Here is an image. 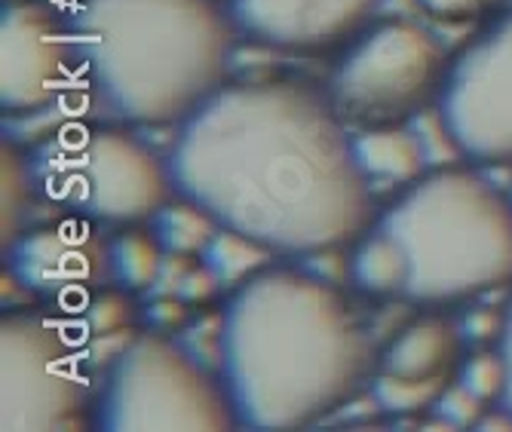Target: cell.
<instances>
[{
	"instance_id": "1",
	"label": "cell",
	"mask_w": 512,
	"mask_h": 432,
	"mask_svg": "<svg viewBox=\"0 0 512 432\" xmlns=\"http://www.w3.org/2000/svg\"><path fill=\"white\" fill-rule=\"evenodd\" d=\"M175 194L270 252H332L371 218V190L338 108L292 80L224 83L181 120Z\"/></svg>"
},
{
	"instance_id": "2",
	"label": "cell",
	"mask_w": 512,
	"mask_h": 432,
	"mask_svg": "<svg viewBox=\"0 0 512 432\" xmlns=\"http://www.w3.org/2000/svg\"><path fill=\"white\" fill-rule=\"evenodd\" d=\"M368 362L371 344L353 307L307 270L267 264L221 307L218 371L246 429L316 423L356 390Z\"/></svg>"
},
{
	"instance_id": "3",
	"label": "cell",
	"mask_w": 512,
	"mask_h": 432,
	"mask_svg": "<svg viewBox=\"0 0 512 432\" xmlns=\"http://www.w3.org/2000/svg\"><path fill=\"white\" fill-rule=\"evenodd\" d=\"M68 16L102 120L181 123L224 86L234 19L215 0H77Z\"/></svg>"
},
{
	"instance_id": "4",
	"label": "cell",
	"mask_w": 512,
	"mask_h": 432,
	"mask_svg": "<svg viewBox=\"0 0 512 432\" xmlns=\"http://www.w3.org/2000/svg\"><path fill=\"white\" fill-rule=\"evenodd\" d=\"M375 227L402 255L408 301H463L512 279V200L470 169L411 181Z\"/></svg>"
},
{
	"instance_id": "5",
	"label": "cell",
	"mask_w": 512,
	"mask_h": 432,
	"mask_svg": "<svg viewBox=\"0 0 512 432\" xmlns=\"http://www.w3.org/2000/svg\"><path fill=\"white\" fill-rule=\"evenodd\" d=\"M34 197L92 224H142L172 194L169 163L132 132L71 123L25 154Z\"/></svg>"
},
{
	"instance_id": "6",
	"label": "cell",
	"mask_w": 512,
	"mask_h": 432,
	"mask_svg": "<svg viewBox=\"0 0 512 432\" xmlns=\"http://www.w3.org/2000/svg\"><path fill=\"white\" fill-rule=\"evenodd\" d=\"M92 426L108 432H224L240 426L221 377L163 331H142L114 356L92 402Z\"/></svg>"
},
{
	"instance_id": "7",
	"label": "cell",
	"mask_w": 512,
	"mask_h": 432,
	"mask_svg": "<svg viewBox=\"0 0 512 432\" xmlns=\"http://www.w3.org/2000/svg\"><path fill=\"white\" fill-rule=\"evenodd\" d=\"M92 423L74 331L50 313L0 319V429L56 432Z\"/></svg>"
},
{
	"instance_id": "8",
	"label": "cell",
	"mask_w": 512,
	"mask_h": 432,
	"mask_svg": "<svg viewBox=\"0 0 512 432\" xmlns=\"http://www.w3.org/2000/svg\"><path fill=\"white\" fill-rule=\"evenodd\" d=\"M442 46L405 19H384L362 31L332 74V102L350 120L384 126L408 117L439 92Z\"/></svg>"
},
{
	"instance_id": "9",
	"label": "cell",
	"mask_w": 512,
	"mask_h": 432,
	"mask_svg": "<svg viewBox=\"0 0 512 432\" xmlns=\"http://www.w3.org/2000/svg\"><path fill=\"white\" fill-rule=\"evenodd\" d=\"M436 114L463 157L512 163V10L445 65Z\"/></svg>"
},
{
	"instance_id": "10",
	"label": "cell",
	"mask_w": 512,
	"mask_h": 432,
	"mask_svg": "<svg viewBox=\"0 0 512 432\" xmlns=\"http://www.w3.org/2000/svg\"><path fill=\"white\" fill-rule=\"evenodd\" d=\"M77 77L71 16L53 0H13L0 13V108H50Z\"/></svg>"
},
{
	"instance_id": "11",
	"label": "cell",
	"mask_w": 512,
	"mask_h": 432,
	"mask_svg": "<svg viewBox=\"0 0 512 432\" xmlns=\"http://www.w3.org/2000/svg\"><path fill=\"white\" fill-rule=\"evenodd\" d=\"M7 276L34 298L65 307L86 304L89 295L114 282L108 236L99 224L68 218L13 236L4 246Z\"/></svg>"
},
{
	"instance_id": "12",
	"label": "cell",
	"mask_w": 512,
	"mask_h": 432,
	"mask_svg": "<svg viewBox=\"0 0 512 432\" xmlns=\"http://www.w3.org/2000/svg\"><path fill=\"white\" fill-rule=\"evenodd\" d=\"M381 0H230L234 25L264 46L319 53L356 34Z\"/></svg>"
},
{
	"instance_id": "13",
	"label": "cell",
	"mask_w": 512,
	"mask_h": 432,
	"mask_svg": "<svg viewBox=\"0 0 512 432\" xmlns=\"http://www.w3.org/2000/svg\"><path fill=\"white\" fill-rule=\"evenodd\" d=\"M460 325L445 316L408 322L384 350L381 371L402 377H445L460 350Z\"/></svg>"
},
{
	"instance_id": "14",
	"label": "cell",
	"mask_w": 512,
	"mask_h": 432,
	"mask_svg": "<svg viewBox=\"0 0 512 432\" xmlns=\"http://www.w3.org/2000/svg\"><path fill=\"white\" fill-rule=\"evenodd\" d=\"M353 154L368 178H384L393 184L417 181L427 166V151L421 138L396 123L371 126L353 135Z\"/></svg>"
},
{
	"instance_id": "15",
	"label": "cell",
	"mask_w": 512,
	"mask_h": 432,
	"mask_svg": "<svg viewBox=\"0 0 512 432\" xmlns=\"http://www.w3.org/2000/svg\"><path fill=\"white\" fill-rule=\"evenodd\" d=\"M108 252L114 282L126 288V292H145V288L160 282L166 249L160 246L151 227L123 224L117 233L108 236Z\"/></svg>"
},
{
	"instance_id": "16",
	"label": "cell",
	"mask_w": 512,
	"mask_h": 432,
	"mask_svg": "<svg viewBox=\"0 0 512 432\" xmlns=\"http://www.w3.org/2000/svg\"><path fill=\"white\" fill-rule=\"evenodd\" d=\"M148 227L160 239V246L166 255H181V258H200L203 249L209 246V239L221 227L203 206H197L188 197H169L151 218Z\"/></svg>"
},
{
	"instance_id": "17",
	"label": "cell",
	"mask_w": 512,
	"mask_h": 432,
	"mask_svg": "<svg viewBox=\"0 0 512 432\" xmlns=\"http://www.w3.org/2000/svg\"><path fill=\"white\" fill-rule=\"evenodd\" d=\"M350 276L368 295H402L405 264L393 239L371 227L356 236V249L350 255Z\"/></svg>"
},
{
	"instance_id": "18",
	"label": "cell",
	"mask_w": 512,
	"mask_h": 432,
	"mask_svg": "<svg viewBox=\"0 0 512 432\" xmlns=\"http://www.w3.org/2000/svg\"><path fill=\"white\" fill-rule=\"evenodd\" d=\"M267 255L270 249L255 243L252 236L230 227H218L215 236L209 239V246L203 249L200 261L218 276L221 285H240L249 276H255L261 267H267Z\"/></svg>"
},
{
	"instance_id": "19",
	"label": "cell",
	"mask_w": 512,
	"mask_h": 432,
	"mask_svg": "<svg viewBox=\"0 0 512 432\" xmlns=\"http://www.w3.org/2000/svg\"><path fill=\"white\" fill-rule=\"evenodd\" d=\"M445 387V377H402L381 371L371 383V396L387 414H417L424 408H433Z\"/></svg>"
},
{
	"instance_id": "20",
	"label": "cell",
	"mask_w": 512,
	"mask_h": 432,
	"mask_svg": "<svg viewBox=\"0 0 512 432\" xmlns=\"http://www.w3.org/2000/svg\"><path fill=\"white\" fill-rule=\"evenodd\" d=\"M0 166H4V190H0V206H4V212H0V221H4V246H7L13 236L22 233V218L34 197V184H31L25 154L10 148V141L4 144V163Z\"/></svg>"
},
{
	"instance_id": "21",
	"label": "cell",
	"mask_w": 512,
	"mask_h": 432,
	"mask_svg": "<svg viewBox=\"0 0 512 432\" xmlns=\"http://www.w3.org/2000/svg\"><path fill=\"white\" fill-rule=\"evenodd\" d=\"M457 383L482 402H500L506 390V362L500 350H476L457 368Z\"/></svg>"
},
{
	"instance_id": "22",
	"label": "cell",
	"mask_w": 512,
	"mask_h": 432,
	"mask_svg": "<svg viewBox=\"0 0 512 432\" xmlns=\"http://www.w3.org/2000/svg\"><path fill=\"white\" fill-rule=\"evenodd\" d=\"M135 310L123 292L114 288H99L96 295H89L83 304V331L96 334V338H108V334H120L135 322Z\"/></svg>"
},
{
	"instance_id": "23",
	"label": "cell",
	"mask_w": 512,
	"mask_h": 432,
	"mask_svg": "<svg viewBox=\"0 0 512 432\" xmlns=\"http://www.w3.org/2000/svg\"><path fill=\"white\" fill-rule=\"evenodd\" d=\"M485 405L488 402H482L476 393H470L467 387H460V383H457V387H445L442 390V396L436 399L433 411L451 429H473V426L482 423Z\"/></svg>"
},
{
	"instance_id": "24",
	"label": "cell",
	"mask_w": 512,
	"mask_h": 432,
	"mask_svg": "<svg viewBox=\"0 0 512 432\" xmlns=\"http://www.w3.org/2000/svg\"><path fill=\"white\" fill-rule=\"evenodd\" d=\"M503 319L506 310H494V307H473L467 310L457 325H460V338L467 344H488V341H500L503 331Z\"/></svg>"
},
{
	"instance_id": "25",
	"label": "cell",
	"mask_w": 512,
	"mask_h": 432,
	"mask_svg": "<svg viewBox=\"0 0 512 432\" xmlns=\"http://www.w3.org/2000/svg\"><path fill=\"white\" fill-rule=\"evenodd\" d=\"M142 322H145L151 331H163V334L184 331V325L191 322V304L184 301L181 295H178V298H157V301H151V304L145 307Z\"/></svg>"
},
{
	"instance_id": "26",
	"label": "cell",
	"mask_w": 512,
	"mask_h": 432,
	"mask_svg": "<svg viewBox=\"0 0 512 432\" xmlns=\"http://www.w3.org/2000/svg\"><path fill=\"white\" fill-rule=\"evenodd\" d=\"M218 288H221L218 276L200 261V264H191L188 270H184V276L178 282V295L188 301L191 307H197V304H206L218 292Z\"/></svg>"
},
{
	"instance_id": "27",
	"label": "cell",
	"mask_w": 512,
	"mask_h": 432,
	"mask_svg": "<svg viewBox=\"0 0 512 432\" xmlns=\"http://www.w3.org/2000/svg\"><path fill=\"white\" fill-rule=\"evenodd\" d=\"M430 16L436 19H473L479 13H488L491 7H497L500 0H417Z\"/></svg>"
},
{
	"instance_id": "28",
	"label": "cell",
	"mask_w": 512,
	"mask_h": 432,
	"mask_svg": "<svg viewBox=\"0 0 512 432\" xmlns=\"http://www.w3.org/2000/svg\"><path fill=\"white\" fill-rule=\"evenodd\" d=\"M497 350L503 353L506 362V390H503V411L512 417V301L506 304V319H503V331H500V341Z\"/></svg>"
},
{
	"instance_id": "29",
	"label": "cell",
	"mask_w": 512,
	"mask_h": 432,
	"mask_svg": "<svg viewBox=\"0 0 512 432\" xmlns=\"http://www.w3.org/2000/svg\"><path fill=\"white\" fill-rule=\"evenodd\" d=\"M509 200H512V197H509Z\"/></svg>"
}]
</instances>
